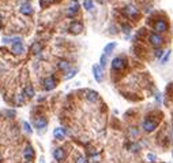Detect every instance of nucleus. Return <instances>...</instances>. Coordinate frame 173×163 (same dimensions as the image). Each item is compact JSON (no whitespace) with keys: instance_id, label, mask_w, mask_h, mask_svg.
<instances>
[{"instance_id":"f257e3e1","label":"nucleus","mask_w":173,"mask_h":163,"mask_svg":"<svg viewBox=\"0 0 173 163\" xmlns=\"http://www.w3.org/2000/svg\"><path fill=\"white\" fill-rule=\"evenodd\" d=\"M142 128H143V130L146 132V133H151V132H154L157 128V121H154V119H151L150 117H147L143 121V123H142Z\"/></svg>"},{"instance_id":"f03ea898","label":"nucleus","mask_w":173,"mask_h":163,"mask_svg":"<svg viewBox=\"0 0 173 163\" xmlns=\"http://www.w3.org/2000/svg\"><path fill=\"white\" fill-rule=\"evenodd\" d=\"M79 11V2L78 0H71L70 6H68L67 11H65V15H67L68 18L74 17V15H76V12Z\"/></svg>"},{"instance_id":"7ed1b4c3","label":"nucleus","mask_w":173,"mask_h":163,"mask_svg":"<svg viewBox=\"0 0 173 163\" xmlns=\"http://www.w3.org/2000/svg\"><path fill=\"white\" fill-rule=\"evenodd\" d=\"M126 65H127V60L124 59V58H121V56L114 58V59L112 60V69L116 70V71L123 70V69L126 67Z\"/></svg>"},{"instance_id":"20e7f679","label":"nucleus","mask_w":173,"mask_h":163,"mask_svg":"<svg viewBox=\"0 0 173 163\" xmlns=\"http://www.w3.org/2000/svg\"><path fill=\"white\" fill-rule=\"evenodd\" d=\"M154 30H156L157 33H164L168 30V24L164 18H159V19L156 21V24H154Z\"/></svg>"},{"instance_id":"39448f33","label":"nucleus","mask_w":173,"mask_h":163,"mask_svg":"<svg viewBox=\"0 0 173 163\" xmlns=\"http://www.w3.org/2000/svg\"><path fill=\"white\" fill-rule=\"evenodd\" d=\"M42 85H44L45 91H52V89L56 88V85H57V81L55 80V77H47L44 81H42Z\"/></svg>"},{"instance_id":"423d86ee","label":"nucleus","mask_w":173,"mask_h":163,"mask_svg":"<svg viewBox=\"0 0 173 163\" xmlns=\"http://www.w3.org/2000/svg\"><path fill=\"white\" fill-rule=\"evenodd\" d=\"M162 37L159 34H157V33H151V34H149V43L153 45V47H159V45L162 44Z\"/></svg>"},{"instance_id":"0eeeda50","label":"nucleus","mask_w":173,"mask_h":163,"mask_svg":"<svg viewBox=\"0 0 173 163\" xmlns=\"http://www.w3.org/2000/svg\"><path fill=\"white\" fill-rule=\"evenodd\" d=\"M93 75H94V80L97 82H101L102 81V67L100 65H94L93 66Z\"/></svg>"},{"instance_id":"6e6552de","label":"nucleus","mask_w":173,"mask_h":163,"mask_svg":"<svg viewBox=\"0 0 173 163\" xmlns=\"http://www.w3.org/2000/svg\"><path fill=\"white\" fill-rule=\"evenodd\" d=\"M53 158H55L57 162H63V160L65 159V149L62 148V147L56 148L55 151H53Z\"/></svg>"},{"instance_id":"1a4fd4ad","label":"nucleus","mask_w":173,"mask_h":163,"mask_svg":"<svg viewBox=\"0 0 173 163\" xmlns=\"http://www.w3.org/2000/svg\"><path fill=\"white\" fill-rule=\"evenodd\" d=\"M124 14H126L128 18H136L139 14V11L135 6H127L126 8H124Z\"/></svg>"},{"instance_id":"9d476101","label":"nucleus","mask_w":173,"mask_h":163,"mask_svg":"<svg viewBox=\"0 0 173 163\" xmlns=\"http://www.w3.org/2000/svg\"><path fill=\"white\" fill-rule=\"evenodd\" d=\"M68 30H70L72 34H79L83 30V25L80 24V22H72V24L70 25V27H68Z\"/></svg>"},{"instance_id":"9b49d317","label":"nucleus","mask_w":173,"mask_h":163,"mask_svg":"<svg viewBox=\"0 0 173 163\" xmlns=\"http://www.w3.org/2000/svg\"><path fill=\"white\" fill-rule=\"evenodd\" d=\"M47 125H48V121H47V118H44V117H38V118L34 119L35 129H45Z\"/></svg>"},{"instance_id":"f8f14e48","label":"nucleus","mask_w":173,"mask_h":163,"mask_svg":"<svg viewBox=\"0 0 173 163\" xmlns=\"http://www.w3.org/2000/svg\"><path fill=\"white\" fill-rule=\"evenodd\" d=\"M19 11H21V14L26 15V17H29V15H33V12H34V10H33L32 4L29 3H25L21 6V8H19Z\"/></svg>"},{"instance_id":"ddd939ff","label":"nucleus","mask_w":173,"mask_h":163,"mask_svg":"<svg viewBox=\"0 0 173 163\" xmlns=\"http://www.w3.org/2000/svg\"><path fill=\"white\" fill-rule=\"evenodd\" d=\"M65 134H67V132H65V129H63V128H56L55 130H53V136H55V139L60 140V141L64 140Z\"/></svg>"},{"instance_id":"4468645a","label":"nucleus","mask_w":173,"mask_h":163,"mask_svg":"<svg viewBox=\"0 0 173 163\" xmlns=\"http://www.w3.org/2000/svg\"><path fill=\"white\" fill-rule=\"evenodd\" d=\"M22 95H23V97L25 99H32L33 96H34V88H33L32 85H26L25 86V89H23V93H22Z\"/></svg>"},{"instance_id":"2eb2a0df","label":"nucleus","mask_w":173,"mask_h":163,"mask_svg":"<svg viewBox=\"0 0 173 163\" xmlns=\"http://www.w3.org/2000/svg\"><path fill=\"white\" fill-rule=\"evenodd\" d=\"M86 100L94 103V101L98 100V93L96 91H86Z\"/></svg>"},{"instance_id":"dca6fc26","label":"nucleus","mask_w":173,"mask_h":163,"mask_svg":"<svg viewBox=\"0 0 173 163\" xmlns=\"http://www.w3.org/2000/svg\"><path fill=\"white\" fill-rule=\"evenodd\" d=\"M11 51L15 53V55H19V53H23L25 52V47H23V44H22V43H15V44H12Z\"/></svg>"},{"instance_id":"f3484780","label":"nucleus","mask_w":173,"mask_h":163,"mask_svg":"<svg viewBox=\"0 0 173 163\" xmlns=\"http://www.w3.org/2000/svg\"><path fill=\"white\" fill-rule=\"evenodd\" d=\"M23 156H25V159H26V160H32L33 158H34V149H33L32 145H27L26 148H25Z\"/></svg>"},{"instance_id":"a211bd4d","label":"nucleus","mask_w":173,"mask_h":163,"mask_svg":"<svg viewBox=\"0 0 173 163\" xmlns=\"http://www.w3.org/2000/svg\"><path fill=\"white\" fill-rule=\"evenodd\" d=\"M41 50H42V45H41L40 41H35V43H33V44L30 45V52L34 53V55H38V53L41 52Z\"/></svg>"},{"instance_id":"6ab92c4d","label":"nucleus","mask_w":173,"mask_h":163,"mask_svg":"<svg viewBox=\"0 0 173 163\" xmlns=\"http://www.w3.org/2000/svg\"><path fill=\"white\" fill-rule=\"evenodd\" d=\"M57 67H59L62 71H65V73H67V71L70 70V63H68L67 60H59V63H57Z\"/></svg>"},{"instance_id":"aec40b11","label":"nucleus","mask_w":173,"mask_h":163,"mask_svg":"<svg viewBox=\"0 0 173 163\" xmlns=\"http://www.w3.org/2000/svg\"><path fill=\"white\" fill-rule=\"evenodd\" d=\"M101 160V155L98 154H90V156L87 158V162L89 163H98Z\"/></svg>"},{"instance_id":"412c9836","label":"nucleus","mask_w":173,"mask_h":163,"mask_svg":"<svg viewBox=\"0 0 173 163\" xmlns=\"http://www.w3.org/2000/svg\"><path fill=\"white\" fill-rule=\"evenodd\" d=\"M127 148H128V151H131V152H138L139 149H141V145H139L138 142L132 141V142H129L128 145H127Z\"/></svg>"},{"instance_id":"4be33fe9","label":"nucleus","mask_w":173,"mask_h":163,"mask_svg":"<svg viewBox=\"0 0 173 163\" xmlns=\"http://www.w3.org/2000/svg\"><path fill=\"white\" fill-rule=\"evenodd\" d=\"M4 43H11V44H15V43H22V39L21 37H4L3 39Z\"/></svg>"},{"instance_id":"5701e85b","label":"nucleus","mask_w":173,"mask_h":163,"mask_svg":"<svg viewBox=\"0 0 173 163\" xmlns=\"http://www.w3.org/2000/svg\"><path fill=\"white\" fill-rule=\"evenodd\" d=\"M114 48H116V43H111V44L105 45V48H104V53H105V55H108V53H111Z\"/></svg>"},{"instance_id":"b1692460","label":"nucleus","mask_w":173,"mask_h":163,"mask_svg":"<svg viewBox=\"0 0 173 163\" xmlns=\"http://www.w3.org/2000/svg\"><path fill=\"white\" fill-rule=\"evenodd\" d=\"M76 73H78V70H76V69H72V70H68L67 73H65V75H64V80H70V78L75 77Z\"/></svg>"},{"instance_id":"393cba45","label":"nucleus","mask_w":173,"mask_h":163,"mask_svg":"<svg viewBox=\"0 0 173 163\" xmlns=\"http://www.w3.org/2000/svg\"><path fill=\"white\" fill-rule=\"evenodd\" d=\"M23 101H25L23 95H17V96L14 97V103L18 104V106H22V104H23Z\"/></svg>"},{"instance_id":"a878e982","label":"nucleus","mask_w":173,"mask_h":163,"mask_svg":"<svg viewBox=\"0 0 173 163\" xmlns=\"http://www.w3.org/2000/svg\"><path fill=\"white\" fill-rule=\"evenodd\" d=\"M22 125H23V129H25V132H26V133H29V134H32V133H33V129H32V126H30L29 122L25 121Z\"/></svg>"},{"instance_id":"bb28decb","label":"nucleus","mask_w":173,"mask_h":163,"mask_svg":"<svg viewBox=\"0 0 173 163\" xmlns=\"http://www.w3.org/2000/svg\"><path fill=\"white\" fill-rule=\"evenodd\" d=\"M83 7H85L86 10H91L93 8V0H85V2H83Z\"/></svg>"},{"instance_id":"cd10ccee","label":"nucleus","mask_w":173,"mask_h":163,"mask_svg":"<svg viewBox=\"0 0 173 163\" xmlns=\"http://www.w3.org/2000/svg\"><path fill=\"white\" fill-rule=\"evenodd\" d=\"M105 65H106V55L104 53L102 56H101V59H100V66L104 69V67H105Z\"/></svg>"},{"instance_id":"c85d7f7f","label":"nucleus","mask_w":173,"mask_h":163,"mask_svg":"<svg viewBox=\"0 0 173 163\" xmlns=\"http://www.w3.org/2000/svg\"><path fill=\"white\" fill-rule=\"evenodd\" d=\"M75 163H87V159H86V158H83L82 155H79V156L76 158Z\"/></svg>"},{"instance_id":"c756f323","label":"nucleus","mask_w":173,"mask_h":163,"mask_svg":"<svg viewBox=\"0 0 173 163\" xmlns=\"http://www.w3.org/2000/svg\"><path fill=\"white\" fill-rule=\"evenodd\" d=\"M49 3H52V0H40V6H41L42 8H45Z\"/></svg>"},{"instance_id":"7c9ffc66","label":"nucleus","mask_w":173,"mask_h":163,"mask_svg":"<svg viewBox=\"0 0 173 163\" xmlns=\"http://www.w3.org/2000/svg\"><path fill=\"white\" fill-rule=\"evenodd\" d=\"M147 159H149L150 163H154L156 162V155L154 154H147Z\"/></svg>"},{"instance_id":"2f4dec72","label":"nucleus","mask_w":173,"mask_h":163,"mask_svg":"<svg viewBox=\"0 0 173 163\" xmlns=\"http://www.w3.org/2000/svg\"><path fill=\"white\" fill-rule=\"evenodd\" d=\"M121 27H123V32H126V33H129V30H131L129 25H121Z\"/></svg>"},{"instance_id":"473e14b6","label":"nucleus","mask_w":173,"mask_h":163,"mask_svg":"<svg viewBox=\"0 0 173 163\" xmlns=\"http://www.w3.org/2000/svg\"><path fill=\"white\" fill-rule=\"evenodd\" d=\"M6 115H7V117H11V118H14V117H15V111H12V110L6 111Z\"/></svg>"},{"instance_id":"72a5a7b5","label":"nucleus","mask_w":173,"mask_h":163,"mask_svg":"<svg viewBox=\"0 0 173 163\" xmlns=\"http://www.w3.org/2000/svg\"><path fill=\"white\" fill-rule=\"evenodd\" d=\"M169 55H170V52H169V51H168V53H166V55H165L164 58H162V63H165L168 59H169Z\"/></svg>"},{"instance_id":"f704fd0d","label":"nucleus","mask_w":173,"mask_h":163,"mask_svg":"<svg viewBox=\"0 0 173 163\" xmlns=\"http://www.w3.org/2000/svg\"><path fill=\"white\" fill-rule=\"evenodd\" d=\"M162 52H164V51H161V50H157V51H156V56H157V58H159V56H161V55H162Z\"/></svg>"},{"instance_id":"c9c22d12","label":"nucleus","mask_w":173,"mask_h":163,"mask_svg":"<svg viewBox=\"0 0 173 163\" xmlns=\"http://www.w3.org/2000/svg\"><path fill=\"white\" fill-rule=\"evenodd\" d=\"M40 163H44V158H42V156L40 158Z\"/></svg>"},{"instance_id":"e433bc0d","label":"nucleus","mask_w":173,"mask_h":163,"mask_svg":"<svg viewBox=\"0 0 173 163\" xmlns=\"http://www.w3.org/2000/svg\"><path fill=\"white\" fill-rule=\"evenodd\" d=\"M2 160H3V158H2V155H0V162H2Z\"/></svg>"},{"instance_id":"4c0bfd02","label":"nucleus","mask_w":173,"mask_h":163,"mask_svg":"<svg viewBox=\"0 0 173 163\" xmlns=\"http://www.w3.org/2000/svg\"><path fill=\"white\" fill-rule=\"evenodd\" d=\"M172 156H173V151H172Z\"/></svg>"}]
</instances>
